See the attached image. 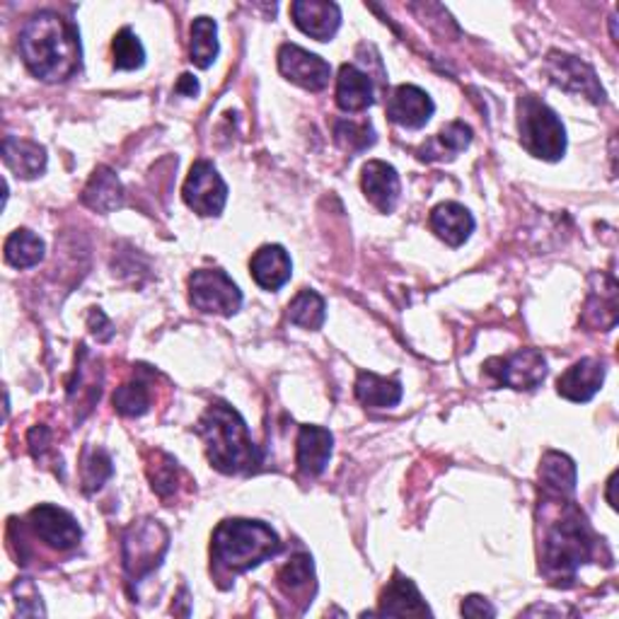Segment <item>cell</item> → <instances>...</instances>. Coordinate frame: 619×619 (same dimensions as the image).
<instances>
[{
  "mask_svg": "<svg viewBox=\"0 0 619 619\" xmlns=\"http://www.w3.org/2000/svg\"><path fill=\"white\" fill-rule=\"evenodd\" d=\"M462 615L465 617H496V610L484 598H479V595H470V598L462 603Z\"/></svg>",
  "mask_w": 619,
  "mask_h": 619,
  "instance_id": "36",
  "label": "cell"
},
{
  "mask_svg": "<svg viewBox=\"0 0 619 619\" xmlns=\"http://www.w3.org/2000/svg\"><path fill=\"white\" fill-rule=\"evenodd\" d=\"M472 144V128L462 122H450L443 131L428 144V156L424 158H452Z\"/></svg>",
  "mask_w": 619,
  "mask_h": 619,
  "instance_id": "30",
  "label": "cell"
},
{
  "mask_svg": "<svg viewBox=\"0 0 619 619\" xmlns=\"http://www.w3.org/2000/svg\"><path fill=\"white\" fill-rule=\"evenodd\" d=\"M112 54H114V68L116 71H136L146 64V49L138 42L131 27H124L116 32L112 42Z\"/></svg>",
  "mask_w": 619,
  "mask_h": 619,
  "instance_id": "31",
  "label": "cell"
},
{
  "mask_svg": "<svg viewBox=\"0 0 619 619\" xmlns=\"http://www.w3.org/2000/svg\"><path fill=\"white\" fill-rule=\"evenodd\" d=\"M27 523L34 537H39L46 547L56 549V552H68V549L78 547L80 537H83V530L71 513L51 504L32 508Z\"/></svg>",
  "mask_w": 619,
  "mask_h": 619,
  "instance_id": "11",
  "label": "cell"
},
{
  "mask_svg": "<svg viewBox=\"0 0 619 619\" xmlns=\"http://www.w3.org/2000/svg\"><path fill=\"white\" fill-rule=\"evenodd\" d=\"M170 535L153 518L136 520L124 532V569L131 581H141L162 564L168 554Z\"/></svg>",
  "mask_w": 619,
  "mask_h": 619,
  "instance_id": "6",
  "label": "cell"
},
{
  "mask_svg": "<svg viewBox=\"0 0 619 619\" xmlns=\"http://www.w3.org/2000/svg\"><path fill=\"white\" fill-rule=\"evenodd\" d=\"M196 434L206 443V455L218 472L244 474L262 465L244 419L226 402H214L198 419Z\"/></svg>",
  "mask_w": 619,
  "mask_h": 619,
  "instance_id": "3",
  "label": "cell"
},
{
  "mask_svg": "<svg viewBox=\"0 0 619 619\" xmlns=\"http://www.w3.org/2000/svg\"><path fill=\"white\" fill-rule=\"evenodd\" d=\"M554 498L552 520L547 523L542 537V571L557 586H569L576 576V569L593 557L595 535L586 516L566 498Z\"/></svg>",
  "mask_w": 619,
  "mask_h": 619,
  "instance_id": "2",
  "label": "cell"
},
{
  "mask_svg": "<svg viewBox=\"0 0 619 619\" xmlns=\"http://www.w3.org/2000/svg\"><path fill=\"white\" fill-rule=\"evenodd\" d=\"M276 581H278V588H282L288 598H298V595L312 598V593H314L312 559L308 554L294 557L282 571H278Z\"/></svg>",
  "mask_w": 619,
  "mask_h": 619,
  "instance_id": "27",
  "label": "cell"
},
{
  "mask_svg": "<svg viewBox=\"0 0 619 619\" xmlns=\"http://www.w3.org/2000/svg\"><path fill=\"white\" fill-rule=\"evenodd\" d=\"M360 186H364L368 202L376 206L380 214H392L397 202H400V174L382 160L368 162L364 168V177H360Z\"/></svg>",
  "mask_w": 619,
  "mask_h": 619,
  "instance_id": "16",
  "label": "cell"
},
{
  "mask_svg": "<svg viewBox=\"0 0 619 619\" xmlns=\"http://www.w3.org/2000/svg\"><path fill=\"white\" fill-rule=\"evenodd\" d=\"M3 160L22 180H34L46 170V150L44 146L25 141V138L5 136L3 141Z\"/></svg>",
  "mask_w": 619,
  "mask_h": 619,
  "instance_id": "22",
  "label": "cell"
},
{
  "mask_svg": "<svg viewBox=\"0 0 619 619\" xmlns=\"http://www.w3.org/2000/svg\"><path fill=\"white\" fill-rule=\"evenodd\" d=\"M250 268L256 286L264 290L284 288L290 282V274H294V264H290V256L282 244H264V248L256 250Z\"/></svg>",
  "mask_w": 619,
  "mask_h": 619,
  "instance_id": "18",
  "label": "cell"
},
{
  "mask_svg": "<svg viewBox=\"0 0 619 619\" xmlns=\"http://www.w3.org/2000/svg\"><path fill=\"white\" fill-rule=\"evenodd\" d=\"M80 477H83L85 494L98 492V489L112 477V460L104 450L88 448L83 452V465H80Z\"/></svg>",
  "mask_w": 619,
  "mask_h": 619,
  "instance_id": "34",
  "label": "cell"
},
{
  "mask_svg": "<svg viewBox=\"0 0 619 619\" xmlns=\"http://www.w3.org/2000/svg\"><path fill=\"white\" fill-rule=\"evenodd\" d=\"M540 482L547 496L569 498L576 492V465L564 452H547L540 467Z\"/></svg>",
  "mask_w": 619,
  "mask_h": 619,
  "instance_id": "23",
  "label": "cell"
},
{
  "mask_svg": "<svg viewBox=\"0 0 619 619\" xmlns=\"http://www.w3.org/2000/svg\"><path fill=\"white\" fill-rule=\"evenodd\" d=\"M356 397L368 409H390L402 402V382L380 378L376 372H360L356 380Z\"/></svg>",
  "mask_w": 619,
  "mask_h": 619,
  "instance_id": "25",
  "label": "cell"
},
{
  "mask_svg": "<svg viewBox=\"0 0 619 619\" xmlns=\"http://www.w3.org/2000/svg\"><path fill=\"white\" fill-rule=\"evenodd\" d=\"M190 300L196 310L230 318L242 306V294L223 268H198L190 276Z\"/></svg>",
  "mask_w": 619,
  "mask_h": 619,
  "instance_id": "7",
  "label": "cell"
},
{
  "mask_svg": "<svg viewBox=\"0 0 619 619\" xmlns=\"http://www.w3.org/2000/svg\"><path fill=\"white\" fill-rule=\"evenodd\" d=\"M436 112V104L422 88L400 85L388 98L390 122L402 128H424Z\"/></svg>",
  "mask_w": 619,
  "mask_h": 619,
  "instance_id": "14",
  "label": "cell"
},
{
  "mask_svg": "<svg viewBox=\"0 0 619 619\" xmlns=\"http://www.w3.org/2000/svg\"><path fill=\"white\" fill-rule=\"evenodd\" d=\"M334 436L322 426H300L298 434V452L296 462L302 477L314 479L320 477L332 458Z\"/></svg>",
  "mask_w": 619,
  "mask_h": 619,
  "instance_id": "17",
  "label": "cell"
},
{
  "mask_svg": "<svg viewBox=\"0 0 619 619\" xmlns=\"http://www.w3.org/2000/svg\"><path fill=\"white\" fill-rule=\"evenodd\" d=\"M180 92V95H186V98H194V95H198V80L194 78V76H190V73H184L182 78H180V83H177V88H174Z\"/></svg>",
  "mask_w": 619,
  "mask_h": 619,
  "instance_id": "37",
  "label": "cell"
},
{
  "mask_svg": "<svg viewBox=\"0 0 619 619\" xmlns=\"http://www.w3.org/2000/svg\"><path fill=\"white\" fill-rule=\"evenodd\" d=\"M278 552H282V540L266 523L232 518L214 530V562L228 574H244Z\"/></svg>",
  "mask_w": 619,
  "mask_h": 619,
  "instance_id": "4",
  "label": "cell"
},
{
  "mask_svg": "<svg viewBox=\"0 0 619 619\" xmlns=\"http://www.w3.org/2000/svg\"><path fill=\"white\" fill-rule=\"evenodd\" d=\"M378 615L382 617H426L431 615V610L424 603L422 593L416 591L414 583L397 574L394 581L382 593Z\"/></svg>",
  "mask_w": 619,
  "mask_h": 619,
  "instance_id": "21",
  "label": "cell"
},
{
  "mask_svg": "<svg viewBox=\"0 0 619 619\" xmlns=\"http://www.w3.org/2000/svg\"><path fill=\"white\" fill-rule=\"evenodd\" d=\"M545 71L557 88L571 92V95H583L595 104H600L605 100V90L600 85L598 76H595L588 64H583L576 56L552 51L547 56Z\"/></svg>",
  "mask_w": 619,
  "mask_h": 619,
  "instance_id": "9",
  "label": "cell"
},
{
  "mask_svg": "<svg viewBox=\"0 0 619 619\" xmlns=\"http://www.w3.org/2000/svg\"><path fill=\"white\" fill-rule=\"evenodd\" d=\"M114 406L122 416H144L150 409V390L144 380H131L114 392Z\"/></svg>",
  "mask_w": 619,
  "mask_h": 619,
  "instance_id": "33",
  "label": "cell"
},
{
  "mask_svg": "<svg viewBox=\"0 0 619 619\" xmlns=\"http://www.w3.org/2000/svg\"><path fill=\"white\" fill-rule=\"evenodd\" d=\"M605 382V364L600 358H581L557 380V392L569 402H591Z\"/></svg>",
  "mask_w": 619,
  "mask_h": 619,
  "instance_id": "15",
  "label": "cell"
},
{
  "mask_svg": "<svg viewBox=\"0 0 619 619\" xmlns=\"http://www.w3.org/2000/svg\"><path fill=\"white\" fill-rule=\"evenodd\" d=\"M148 479H150V486H153V492L160 498H168L174 492H177V484H180V465L174 458L165 452H156V460L148 465Z\"/></svg>",
  "mask_w": 619,
  "mask_h": 619,
  "instance_id": "32",
  "label": "cell"
},
{
  "mask_svg": "<svg viewBox=\"0 0 619 619\" xmlns=\"http://www.w3.org/2000/svg\"><path fill=\"white\" fill-rule=\"evenodd\" d=\"M428 223L431 230H434L443 242L450 244V248H460L474 232L472 214L455 202L436 206L434 211H431Z\"/></svg>",
  "mask_w": 619,
  "mask_h": 619,
  "instance_id": "19",
  "label": "cell"
},
{
  "mask_svg": "<svg viewBox=\"0 0 619 619\" xmlns=\"http://www.w3.org/2000/svg\"><path fill=\"white\" fill-rule=\"evenodd\" d=\"M186 206L198 216H220L228 204V184L208 160H198L182 186Z\"/></svg>",
  "mask_w": 619,
  "mask_h": 619,
  "instance_id": "8",
  "label": "cell"
},
{
  "mask_svg": "<svg viewBox=\"0 0 619 619\" xmlns=\"http://www.w3.org/2000/svg\"><path fill=\"white\" fill-rule=\"evenodd\" d=\"M192 64L208 68L218 56V25L211 18H196L192 25Z\"/></svg>",
  "mask_w": 619,
  "mask_h": 619,
  "instance_id": "29",
  "label": "cell"
},
{
  "mask_svg": "<svg viewBox=\"0 0 619 619\" xmlns=\"http://www.w3.org/2000/svg\"><path fill=\"white\" fill-rule=\"evenodd\" d=\"M46 244L32 230L20 228L5 240V262L15 268H32L44 260Z\"/></svg>",
  "mask_w": 619,
  "mask_h": 619,
  "instance_id": "26",
  "label": "cell"
},
{
  "mask_svg": "<svg viewBox=\"0 0 619 619\" xmlns=\"http://www.w3.org/2000/svg\"><path fill=\"white\" fill-rule=\"evenodd\" d=\"M518 131L523 148L535 158L557 162L566 153V128L562 119L535 95L518 100Z\"/></svg>",
  "mask_w": 619,
  "mask_h": 619,
  "instance_id": "5",
  "label": "cell"
},
{
  "mask_svg": "<svg viewBox=\"0 0 619 619\" xmlns=\"http://www.w3.org/2000/svg\"><path fill=\"white\" fill-rule=\"evenodd\" d=\"M83 204L98 214H110L119 208L124 204V186L119 177L110 168H98L83 192Z\"/></svg>",
  "mask_w": 619,
  "mask_h": 619,
  "instance_id": "24",
  "label": "cell"
},
{
  "mask_svg": "<svg viewBox=\"0 0 619 619\" xmlns=\"http://www.w3.org/2000/svg\"><path fill=\"white\" fill-rule=\"evenodd\" d=\"M278 71L290 83L300 85L302 90L320 92L330 85L332 78V66L320 58L318 54H310L300 49L296 44H284L278 49Z\"/></svg>",
  "mask_w": 619,
  "mask_h": 619,
  "instance_id": "12",
  "label": "cell"
},
{
  "mask_svg": "<svg viewBox=\"0 0 619 619\" xmlns=\"http://www.w3.org/2000/svg\"><path fill=\"white\" fill-rule=\"evenodd\" d=\"M290 15L302 34L318 42H330L342 27V8L330 0H296Z\"/></svg>",
  "mask_w": 619,
  "mask_h": 619,
  "instance_id": "13",
  "label": "cell"
},
{
  "mask_svg": "<svg viewBox=\"0 0 619 619\" xmlns=\"http://www.w3.org/2000/svg\"><path fill=\"white\" fill-rule=\"evenodd\" d=\"M334 136H336V144L346 148L348 153H360V150L370 148L376 144V131H372L370 124H356V122H336L334 124Z\"/></svg>",
  "mask_w": 619,
  "mask_h": 619,
  "instance_id": "35",
  "label": "cell"
},
{
  "mask_svg": "<svg viewBox=\"0 0 619 619\" xmlns=\"http://www.w3.org/2000/svg\"><path fill=\"white\" fill-rule=\"evenodd\" d=\"M288 320L290 324L302 326V330H320L326 320L324 298L320 294H314V290L310 288L300 290V294L290 300Z\"/></svg>",
  "mask_w": 619,
  "mask_h": 619,
  "instance_id": "28",
  "label": "cell"
},
{
  "mask_svg": "<svg viewBox=\"0 0 619 619\" xmlns=\"http://www.w3.org/2000/svg\"><path fill=\"white\" fill-rule=\"evenodd\" d=\"M486 372L513 390H535L547 378V360L537 348H520L506 358H492Z\"/></svg>",
  "mask_w": 619,
  "mask_h": 619,
  "instance_id": "10",
  "label": "cell"
},
{
  "mask_svg": "<svg viewBox=\"0 0 619 619\" xmlns=\"http://www.w3.org/2000/svg\"><path fill=\"white\" fill-rule=\"evenodd\" d=\"M372 102H376V98H372L370 76L360 71V68H356L354 64H344L342 68H339V78H336L339 110L356 114V112L368 110Z\"/></svg>",
  "mask_w": 619,
  "mask_h": 619,
  "instance_id": "20",
  "label": "cell"
},
{
  "mask_svg": "<svg viewBox=\"0 0 619 619\" xmlns=\"http://www.w3.org/2000/svg\"><path fill=\"white\" fill-rule=\"evenodd\" d=\"M22 61L44 83H64L80 71V37L73 22L51 10L32 15L20 32Z\"/></svg>",
  "mask_w": 619,
  "mask_h": 619,
  "instance_id": "1",
  "label": "cell"
}]
</instances>
